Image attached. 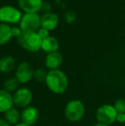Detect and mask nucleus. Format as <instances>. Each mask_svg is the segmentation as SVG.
<instances>
[{
  "label": "nucleus",
  "mask_w": 125,
  "mask_h": 126,
  "mask_svg": "<svg viewBox=\"0 0 125 126\" xmlns=\"http://www.w3.org/2000/svg\"><path fill=\"white\" fill-rule=\"evenodd\" d=\"M0 126H11L4 118H0Z\"/></svg>",
  "instance_id": "a878e982"
},
{
  "label": "nucleus",
  "mask_w": 125,
  "mask_h": 126,
  "mask_svg": "<svg viewBox=\"0 0 125 126\" xmlns=\"http://www.w3.org/2000/svg\"><path fill=\"white\" fill-rule=\"evenodd\" d=\"M58 24V16L54 13L45 14L41 16V28L51 31L57 28Z\"/></svg>",
  "instance_id": "ddd939ff"
},
{
  "label": "nucleus",
  "mask_w": 125,
  "mask_h": 126,
  "mask_svg": "<svg viewBox=\"0 0 125 126\" xmlns=\"http://www.w3.org/2000/svg\"><path fill=\"white\" fill-rule=\"evenodd\" d=\"M19 23L22 32H37L41 28V16L38 13H25Z\"/></svg>",
  "instance_id": "39448f33"
},
{
  "label": "nucleus",
  "mask_w": 125,
  "mask_h": 126,
  "mask_svg": "<svg viewBox=\"0 0 125 126\" xmlns=\"http://www.w3.org/2000/svg\"><path fill=\"white\" fill-rule=\"evenodd\" d=\"M93 126H110V125H101V124H96V125H94Z\"/></svg>",
  "instance_id": "cd10ccee"
},
{
  "label": "nucleus",
  "mask_w": 125,
  "mask_h": 126,
  "mask_svg": "<svg viewBox=\"0 0 125 126\" xmlns=\"http://www.w3.org/2000/svg\"><path fill=\"white\" fill-rule=\"evenodd\" d=\"M117 120L118 123H124L125 122V113H117Z\"/></svg>",
  "instance_id": "393cba45"
},
{
  "label": "nucleus",
  "mask_w": 125,
  "mask_h": 126,
  "mask_svg": "<svg viewBox=\"0 0 125 126\" xmlns=\"http://www.w3.org/2000/svg\"><path fill=\"white\" fill-rule=\"evenodd\" d=\"M86 108L84 104L79 100L69 101L64 108L65 118L70 122H78L82 119L85 115Z\"/></svg>",
  "instance_id": "7ed1b4c3"
},
{
  "label": "nucleus",
  "mask_w": 125,
  "mask_h": 126,
  "mask_svg": "<svg viewBox=\"0 0 125 126\" xmlns=\"http://www.w3.org/2000/svg\"><path fill=\"white\" fill-rule=\"evenodd\" d=\"M47 76V72L44 69H37L33 72V78L39 82H44L45 81Z\"/></svg>",
  "instance_id": "6ab92c4d"
},
{
  "label": "nucleus",
  "mask_w": 125,
  "mask_h": 126,
  "mask_svg": "<svg viewBox=\"0 0 125 126\" xmlns=\"http://www.w3.org/2000/svg\"><path fill=\"white\" fill-rule=\"evenodd\" d=\"M33 100V94L28 88H19L13 94L14 105L16 107L26 108L29 106Z\"/></svg>",
  "instance_id": "0eeeda50"
},
{
  "label": "nucleus",
  "mask_w": 125,
  "mask_h": 126,
  "mask_svg": "<svg viewBox=\"0 0 125 126\" xmlns=\"http://www.w3.org/2000/svg\"><path fill=\"white\" fill-rule=\"evenodd\" d=\"M117 111L111 105H103L96 111V118L98 124L105 125H110L117 119Z\"/></svg>",
  "instance_id": "20e7f679"
},
{
  "label": "nucleus",
  "mask_w": 125,
  "mask_h": 126,
  "mask_svg": "<svg viewBox=\"0 0 125 126\" xmlns=\"http://www.w3.org/2000/svg\"><path fill=\"white\" fill-rule=\"evenodd\" d=\"M22 17V12L15 7L4 5L0 8V22L2 23H18L20 22Z\"/></svg>",
  "instance_id": "423d86ee"
},
{
  "label": "nucleus",
  "mask_w": 125,
  "mask_h": 126,
  "mask_svg": "<svg viewBox=\"0 0 125 126\" xmlns=\"http://www.w3.org/2000/svg\"><path fill=\"white\" fill-rule=\"evenodd\" d=\"M12 38L11 27L6 23H0V46L7 44Z\"/></svg>",
  "instance_id": "f3484780"
},
{
  "label": "nucleus",
  "mask_w": 125,
  "mask_h": 126,
  "mask_svg": "<svg viewBox=\"0 0 125 126\" xmlns=\"http://www.w3.org/2000/svg\"><path fill=\"white\" fill-rule=\"evenodd\" d=\"M4 119L10 124V125H16L20 123L21 120V112L17 108L12 107L10 110L4 112Z\"/></svg>",
  "instance_id": "dca6fc26"
},
{
  "label": "nucleus",
  "mask_w": 125,
  "mask_h": 126,
  "mask_svg": "<svg viewBox=\"0 0 125 126\" xmlns=\"http://www.w3.org/2000/svg\"><path fill=\"white\" fill-rule=\"evenodd\" d=\"M63 63V56L59 51L48 53L45 57V66L50 70H58V67Z\"/></svg>",
  "instance_id": "9b49d317"
},
{
  "label": "nucleus",
  "mask_w": 125,
  "mask_h": 126,
  "mask_svg": "<svg viewBox=\"0 0 125 126\" xmlns=\"http://www.w3.org/2000/svg\"><path fill=\"white\" fill-rule=\"evenodd\" d=\"M45 82L49 90L57 94H63L69 86L68 77L60 70H49Z\"/></svg>",
  "instance_id": "f257e3e1"
},
{
  "label": "nucleus",
  "mask_w": 125,
  "mask_h": 126,
  "mask_svg": "<svg viewBox=\"0 0 125 126\" xmlns=\"http://www.w3.org/2000/svg\"><path fill=\"white\" fill-rule=\"evenodd\" d=\"M14 126H28V125H24L23 123H19V124H17L16 125H14Z\"/></svg>",
  "instance_id": "bb28decb"
},
{
  "label": "nucleus",
  "mask_w": 125,
  "mask_h": 126,
  "mask_svg": "<svg viewBox=\"0 0 125 126\" xmlns=\"http://www.w3.org/2000/svg\"><path fill=\"white\" fill-rule=\"evenodd\" d=\"M51 10H52V6L49 3H46V2H43L42 3V6H41V9H40V11L41 12L43 15L45 14H48V13H51Z\"/></svg>",
  "instance_id": "4be33fe9"
},
{
  "label": "nucleus",
  "mask_w": 125,
  "mask_h": 126,
  "mask_svg": "<svg viewBox=\"0 0 125 126\" xmlns=\"http://www.w3.org/2000/svg\"><path fill=\"white\" fill-rule=\"evenodd\" d=\"M42 3V0H18L19 6L25 13H38Z\"/></svg>",
  "instance_id": "9d476101"
},
{
  "label": "nucleus",
  "mask_w": 125,
  "mask_h": 126,
  "mask_svg": "<svg viewBox=\"0 0 125 126\" xmlns=\"http://www.w3.org/2000/svg\"><path fill=\"white\" fill-rule=\"evenodd\" d=\"M19 81L15 79V77H12V78H9L7 79L6 81L3 82V88L5 91L9 92V93H15L17 89L19 88Z\"/></svg>",
  "instance_id": "a211bd4d"
},
{
  "label": "nucleus",
  "mask_w": 125,
  "mask_h": 126,
  "mask_svg": "<svg viewBox=\"0 0 125 126\" xmlns=\"http://www.w3.org/2000/svg\"><path fill=\"white\" fill-rule=\"evenodd\" d=\"M33 69L28 62H22L17 66L15 73V78L19 83H27L33 77Z\"/></svg>",
  "instance_id": "6e6552de"
},
{
  "label": "nucleus",
  "mask_w": 125,
  "mask_h": 126,
  "mask_svg": "<svg viewBox=\"0 0 125 126\" xmlns=\"http://www.w3.org/2000/svg\"><path fill=\"white\" fill-rule=\"evenodd\" d=\"M16 39L19 45L28 51L35 52L41 49L42 39L37 32H22Z\"/></svg>",
  "instance_id": "f03ea898"
},
{
  "label": "nucleus",
  "mask_w": 125,
  "mask_h": 126,
  "mask_svg": "<svg viewBox=\"0 0 125 126\" xmlns=\"http://www.w3.org/2000/svg\"><path fill=\"white\" fill-rule=\"evenodd\" d=\"M14 106L13 94L4 89H0V112H6Z\"/></svg>",
  "instance_id": "f8f14e48"
},
{
  "label": "nucleus",
  "mask_w": 125,
  "mask_h": 126,
  "mask_svg": "<svg viewBox=\"0 0 125 126\" xmlns=\"http://www.w3.org/2000/svg\"><path fill=\"white\" fill-rule=\"evenodd\" d=\"M75 19H76V16H75V14L74 13L73 11H68L66 12V14H65V21H66L68 23H72V22H74L75 21Z\"/></svg>",
  "instance_id": "412c9836"
},
{
  "label": "nucleus",
  "mask_w": 125,
  "mask_h": 126,
  "mask_svg": "<svg viewBox=\"0 0 125 126\" xmlns=\"http://www.w3.org/2000/svg\"><path fill=\"white\" fill-rule=\"evenodd\" d=\"M58 47H59L58 41H57V39L54 38V37L48 36L42 40L41 49L45 51V52H46L47 54H48V53L57 51Z\"/></svg>",
  "instance_id": "4468645a"
},
{
  "label": "nucleus",
  "mask_w": 125,
  "mask_h": 126,
  "mask_svg": "<svg viewBox=\"0 0 125 126\" xmlns=\"http://www.w3.org/2000/svg\"><path fill=\"white\" fill-rule=\"evenodd\" d=\"M113 106L115 107L117 113H125V99L117 100Z\"/></svg>",
  "instance_id": "aec40b11"
},
{
  "label": "nucleus",
  "mask_w": 125,
  "mask_h": 126,
  "mask_svg": "<svg viewBox=\"0 0 125 126\" xmlns=\"http://www.w3.org/2000/svg\"><path fill=\"white\" fill-rule=\"evenodd\" d=\"M37 33H38L39 36H40L42 40L49 36V31L46 29H45V28H40V29L37 31Z\"/></svg>",
  "instance_id": "5701e85b"
},
{
  "label": "nucleus",
  "mask_w": 125,
  "mask_h": 126,
  "mask_svg": "<svg viewBox=\"0 0 125 126\" xmlns=\"http://www.w3.org/2000/svg\"><path fill=\"white\" fill-rule=\"evenodd\" d=\"M15 68V60L11 56H4L0 58V72L10 73Z\"/></svg>",
  "instance_id": "2eb2a0df"
},
{
  "label": "nucleus",
  "mask_w": 125,
  "mask_h": 126,
  "mask_svg": "<svg viewBox=\"0 0 125 126\" xmlns=\"http://www.w3.org/2000/svg\"><path fill=\"white\" fill-rule=\"evenodd\" d=\"M40 118V111L34 106H29L24 108L21 112V120L22 123L28 126L33 125Z\"/></svg>",
  "instance_id": "1a4fd4ad"
},
{
  "label": "nucleus",
  "mask_w": 125,
  "mask_h": 126,
  "mask_svg": "<svg viewBox=\"0 0 125 126\" xmlns=\"http://www.w3.org/2000/svg\"><path fill=\"white\" fill-rule=\"evenodd\" d=\"M11 33H12V36L17 38V37L20 36V34L22 33V31L20 28V27H13V28H11Z\"/></svg>",
  "instance_id": "b1692460"
}]
</instances>
